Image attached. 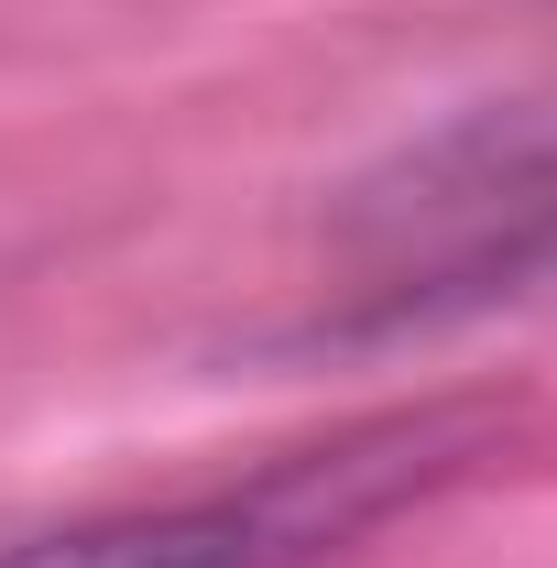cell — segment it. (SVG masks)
<instances>
[{
  "mask_svg": "<svg viewBox=\"0 0 557 568\" xmlns=\"http://www.w3.org/2000/svg\"><path fill=\"white\" fill-rule=\"evenodd\" d=\"M350 230L383 241L394 274H426L416 306L448 284L557 274V110H503L416 142L394 175L361 186Z\"/></svg>",
  "mask_w": 557,
  "mask_h": 568,
  "instance_id": "obj_2",
  "label": "cell"
},
{
  "mask_svg": "<svg viewBox=\"0 0 557 568\" xmlns=\"http://www.w3.org/2000/svg\"><path fill=\"white\" fill-rule=\"evenodd\" d=\"M482 437H492L482 405H416V416L350 426L328 448H295V459L230 481V493L132 503V514L11 536L0 568H317L340 547H361L383 514H405L416 493H437Z\"/></svg>",
  "mask_w": 557,
  "mask_h": 568,
  "instance_id": "obj_1",
  "label": "cell"
}]
</instances>
